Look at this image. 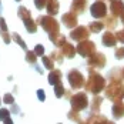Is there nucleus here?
Listing matches in <instances>:
<instances>
[{
    "instance_id": "nucleus-1",
    "label": "nucleus",
    "mask_w": 124,
    "mask_h": 124,
    "mask_svg": "<svg viewBox=\"0 0 124 124\" xmlns=\"http://www.w3.org/2000/svg\"><path fill=\"white\" fill-rule=\"evenodd\" d=\"M104 88H106L104 77L100 76L94 69H90V76H88V81L86 83V90L88 93L99 94L100 91H103Z\"/></svg>"
},
{
    "instance_id": "nucleus-2",
    "label": "nucleus",
    "mask_w": 124,
    "mask_h": 124,
    "mask_svg": "<svg viewBox=\"0 0 124 124\" xmlns=\"http://www.w3.org/2000/svg\"><path fill=\"white\" fill-rule=\"evenodd\" d=\"M106 97L113 103L121 101L124 97V84L121 80H110V84L106 87Z\"/></svg>"
},
{
    "instance_id": "nucleus-3",
    "label": "nucleus",
    "mask_w": 124,
    "mask_h": 124,
    "mask_svg": "<svg viewBox=\"0 0 124 124\" xmlns=\"http://www.w3.org/2000/svg\"><path fill=\"white\" fill-rule=\"evenodd\" d=\"M37 23L43 26V29L47 31V33H57L60 30V26L59 23L53 19V16H39L37 17Z\"/></svg>"
},
{
    "instance_id": "nucleus-4",
    "label": "nucleus",
    "mask_w": 124,
    "mask_h": 124,
    "mask_svg": "<svg viewBox=\"0 0 124 124\" xmlns=\"http://www.w3.org/2000/svg\"><path fill=\"white\" fill-rule=\"evenodd\" d=\"M70 103H71V108H74L77 111L84 110V108H87V104H88L87 94L86 93H77L70 99Z\"/></svg>"
},
{
    "instance_id": "nucleus-5",
    "label": "nucleus",
    "mask_w": 124,
    "mask_h": 124,
    "mask_svg": "<svg viewBox=\"0 0 124 124\" xmlns=\"http://www.w3.org/2000/svg\"><path fill=\"white\" fill-rule=\"evenodd\" d=\"M77 53L83 57H90L93 53H96V44L93 41H90L88 39L80 41V44L77 46Z\"/></svg>"
},
{
    "instance_id": "nucleus-6",
    "label": "nucleus",
    "mask_w": 124,
    "mask_h": 124,
    "mask_svg": "<svg viewBox=\"0 0 124 124\" xmlns=\"http://www.w3.org/2000/svg\"><path fill=\"white\" fill-rule=\"evenodd\" d=\"M67 78H69V81H70V86L73 90H77V88H81L83 86H86V83H84V76L81 74L80 71H77V70H71L69 76H67Z\"/></svg>"
},
{
    "instance_id": "nucleus-7",
    "label": "nucleus",
    "mask_w": 124,
    "mask_h": 124,
    "mask_svg": "<svg viewBox=\"0 0 124 124\" xmlns=\"http://www.w3.org/2000/svg\"><path fill=\"white\" fill-rule=\"evenodd\" d=\"M90 13H91V16L96 17V19H104V17L107 16V6L104 4V1L99 0V1H96V3L91 4Z\"/></svg>"
},
{
    "instance_id": "nucleus-8",
    "label": "nucleus",
    "mask_w": 124,
    "mask_h": 124,
    "mask_svg": "<svg viewBox=\"0 0 124 124\" xmlns=\"http://www.w3.org/2000/svg\"><path fill=\"white\" fill-rule=\"evenodd\" d=\"M87 63H88L90 69H103L106 66V56L96 51L87 59Z\"/></svg>"
},
{
    "instance_id": "nucleus-9",
    "label": "nucleus",
    "mask_w": 124,
    "mask_h": 124,
    "mask_svg": "<svg viewBox=\"0 0 124 124\" xmlns=\"http://www.w3.org/2000/svg\"><path fill=\"white\" fill-rule=\"evenodd\" d=\"M88 33H90V29L88 27L77 26V29H74L70 33V37L73 39V40H77V41H83V40H87L88 39Z\"/></svg>"
},
{
    "instance_id": "nucleus-10",
    "label": "nucleus",
    "mask_w": 124,
    "mask_h": 124,
    "mask_svg": "<svg viewBox=\"0 0 124 124\" xmlns=\"http://www.w3.org/2000/svg\"><path fill=\"white\" fill-rule=\"evenodd\" d=\"M110 10H111V14L116 16V17H121L124 13V3L121 0H111V4H110Z\"/></svg>"
},
{
    "instance_id": "nucleus-11",
    "label": "nucleus",
    "mask_w": 124,
    "mask_h": 124,
    "mask_svg": "<svg viewBox=\"0 0 124 124\" xmlns=\"http://www.w3.org/2000/svg\"><path fill=\"white\" fill-rule=\"evenodd\" d=\"M101 41H103V44H104L106 47H114L118 40H117V36L111 33V30H108V31H106V33L103 34Z\"/></svg>"
},
{
    "instance_id": "nucleus-12",
    "label": "nucleus",
    "mask_w": 124,
    "mask_h": 124,
    "mask_svg": "<svg viewBox=\"0 0 124 124\" xmlns=\"http://www.w3.org/2000/svg\"><path fill=\"white\" fill-rule=\"evenodd\" d=\"M63 23L67 26V27H74L77 26V14L74 12H70V13H66L63 16Z\"/></svg>"
},
{
    "instance_id": "nucleus-13",
    "label": "nucleus",
    "mask_w": 124,
    "mask_h": 124,
    "mask_svg": "<svg viewBox=\"0 0 124 124\" xmlns=\"http://www.w3.org/2000/svg\"><path fill=\"white\" fill-rule=\"evenodd\" d=\"M86 9H87L86 0H73L71 1V12H74L76 14L86 12Z\"/></svg>"
},
{
    "instance_id": "nucleus-14",
    "label": "nucleus",
    "mask_w": 124,
    "mask_h": 124,
    "mask_svg": "<svg viewBox=\"0 0 124 124\" xmlns=\"http://www.w3.org/2000/svg\"><path fill=\"white\" fill-rule=\"evenodd\" d=\"M111 111H113V116H114L116 120L121 118V117L124 116V103H121V101H116V103L113 104V107H111Z\"/></svg>"
},
{
    "instance_id": "nucleus-15",
    "label": "nucleus",
    "mask_w": 124,
    "mask_h": 124,
    "mask_svg": "<svg viewBox=\"0 0 124 124\" xmlns=\"http://www.w3.org/2000/svg\"><path fill=\"white\" fill-rule=\"evenodd\" d=\"M62 51H63V54H64V57H67V59H71V57H74V54H76V51H77V49L76 47H73L70 43H64L62 47Z\"/></svg>"
},
{
    "instance_id": "nucleus-16",
    "label": "nucleus",
    "mask_w": 124,
    "mask_h": 124,
    "mask_svg": "<svg viewBox=\"0 0 124 124\" xmlns=\"http://www.w3.org/2000/svg\"><path fill=\"white\" fill-rule=\"evenodd\" d=\"M62 71L60 70H53L51 73L49 74V83L51 86H56V84H59V83H62Z\"/></svg>"
},
{
    "instance_id": "nucleus-17",
    "label": "nucleus",
    "mask_w": 124,
    "mask_h": 124,
    "mask_svg": "<svg viewBox=\"0 0 124 124\" xmlns=\"http://www.w3.org/2000/svg\"><path fill=\"white\" fill-rule=\"evenodd\" d=\"M59 7H60V4H59L57 0H49L47 6H46V10H47L50 16H56L59 13Z\"/></svg>"
},
{
    "instance_id": "nucleus-18",
    "label": "nucleus",
    "mask_w": 124,
    "mask_h": 124,
    "mask_svg": "<svg viewBox=\"0 0 124 124\" xmlns=\"http://www.w3.org/2000/svg\"><path fill=\"white\" fill-rule=\"evenodd\" d=\"M50 41H53L57 47H62L63 44L66 43V37L62 36L59 31L57 33H50Z\"/></svg>"
},
{
    "instance_id": "nucleus-19",
    "label": "nucleus",
    "mask_w": 124,
    "mask_h": 124,
    "mask_svg": "<svg viewBox=\"0 0 124 124\" xmlns=\"http://www.w3.org/2000/svg\"><path fill=\"white\" fill-rule=\"evenodd\" d=\"M103 22H104V26H106L108 30H113V29H116V27H117V17H116V16H113V14H111V16H106Z\"/></svg>"
},
{
    "instance_id": "nucleus-20",
    "label": "nucleus",
    "mask_w": 124,
    "mask_h": 124,
    "mask_svg": "<svg viewBox=\"0 0 124 124\" xmlns=\"http://www.w3.org/2000/svg\"><path fill=\"white\" fill-rule=\"evenodd\" d=\"M23 22H24L26 30H27L29 33H36V30H37V24L34 23V20L31 19V16H30V17H27V19H24Z\"/></svg>"
},
{
    "instance_id": "nucleus-21",
    "label": "nucleus",
    "mask_w": 124,
    "mask_h": 124,
    "mask_svg": "<svg viewBox=\"0 0 124 124\" xmlns=\"http://www.w3.org/2000/svg\"><path fill=\"white\" fill-rule=\"evenodd\" d=\"M87 123H110V120H107L104 116L101 114H91L87 118Z\"/></svg>"
},
{
    "instance_id": "nucleus-22",
    "label": "nucleus",
    "mask_w": 124,
    "mask_h": 124,
    "mask_svg": "<svg viewBox=\"0 0 124 124\" xmlns=\"http://www.w3.org/2000/svg\"><path fill=\"white\" fill-rule=\"evenodd\" d=\"M101 103H103V99H101L100 96H97V94H94V97H93V100H91V111L93 113L99 111Z\"/></svg>"
},
{
    "instance_id": "nucleus-23",
    "label": "nucleus",
    "mask_w": 124,
    "mask_h": 124,
    "mask_svg": "<svg viewBox=\"0 0 124 124\" xmlns=\"http://www.w3.org/2000/svg\"><path fill=\"white\" fill-rule=\"evenodd\" d=\"M104 27H106V26H104V22H93V23L88 24L90 31H93V33H99V31H101Z\"/></svg>"
},
{
    "instance_id": "nucleus-24",
    "label": "nucleus",
    "mask_w": 124,
    "mask_h": 124,
    "mask_svg": "<svg viewBox=\"0 0 124 124\" xmlns=\"http://www.w3.org/2000/svg\"><path fill=\"white\" fill-rule=\"evenodd\" d=\"M0 120L4 121V123H12V118H10V111L7 108H1L0 110Z\"/></svg>"
},
{
    "instance_id": "nucleus-25",
    "label": "nucleus",
    "mask_w": 124,
    "mask_h": 124,
    "mask_svg": "<svg viewBox=\"0 0 124 124\" xmlns=\"http://www.w3.org/2000/svg\"><path fill=\"white\" fill-rule=\"evenodd\" d=\"M50 57H51L53 60H56L57 63H62V62H63V59H64V54H63L62 49H60V50H56V51H53Z\"/></svg>"
},
{
    "instance_id": "nucleus-26",
    "label": "nucleus",
    "mask_w": 124,
    "mask_h": 124,
    "mask_svg": "<svg viewBox=\"0 0 124 124\" xmlns=\"http://www.w3.org/2000/svg\"><path fill=\"white\" fill-rule=\"evenodd\" d=\"M54 93H56V97H59V99L66 94V90H64V87L62 86V83H59V84L54 86Z\"/></svg>"
},
{
    "instance_id": "nucleus-27",
    "label": "nucleus",
    "mask_w": 124,
    "mask_h": 124,
    "mask_svg": "<svg viewBox=\"0 0 124 124\" xmlns=\"http://www.w3.org/2000/svg\"><path fill=\"white\" fill-rule=\"evenodd\" d=\"M41 60H43V64H44V67H46L47 70H53V69H54V64H53L54 60H53L51 57H43Z\"/></svg>"
},
{
    "instance_id": "nucleus-28",
    "label": "nucleus",
    "mask_w": 124,
    "mask_h": 124,
    "mask_svg": "<svg viewBox=\"0 0 124 124\" xmlns=\"http://www.w3.org/2000/svg\"><path fill=\"white\" fill-rule=\"evenodd\" d=\"M30 16H31V14H30V12H29V9H26V7H23V6L19 7V17H20V19L24 20V19L30 17Z\"/></svg>"
},
{
    "instance_id": "nucleus-29",
    "label": "nucleus",
    "mask_w": 124,
    "mask_h": 124,
    "mask_svg": "<svg viewBox=\"0 0 124 124\" xmlns=\"http://www.w3.org/2000/svg\"><path fill=\"white\" fill-rule=\"evenodd\" d=\"M12 37H13V40H14V41L17 43V44H20V47H22V49H24V50L27 49L26 43L23 41V40H22V37H20V36H19L17 33H13V34H12Z\"/></svg>"
},
{
    "instance_id": "nucleus-30",
    "label": "nucleus",
    "mask_w": 124,
    "mask_h": 124,
    "mask_svg": "<svg viewBox=\"0 0 124 124\" xmlns=\"http://www.w3.org/2000/svg\"><path fill=\"white\" fill-rule=\"evenodd\" d=\"M36 56H37V54H36L34 51H27V53H26V60L29 63H31V64H36Z\"/></svg>"
},
{
    "instance_id": "nucleus-31",
    "label": "nucleus",
    "mask_w": 124,
    "mask_h": 124,
    "mask_svg": "<svg viewBox=\"0 0 124 124\" xmlns=\"http://www.w3.org/2000/svg\"><path fill=\"white\" fill-rule=\"evenodd\" d=\"M69 118H70V120H73V121H81V120H80V117H78V111L74 110V108H71V111L69 113Z\"/></svg>"
},
{
    "instance_id": "nucleus-32",
    "label": "nucleus",
    "mask_w": 124,
    "mask_h": 124,
    "mask_svg": "<svg viewBox=\"0 0 124 124\" xmlns=\"http://www.w3.org/2000/svg\"><path fill=\"white\" fill-rule=\"evenodd\" d=\"M47 1L49 0H34V4H36V7L39 10H43V7L47 6Z\"/></svg>"
},
{
    "instance_id": "nucleus-33",
    "label": "nucleus",
    "mask_w": 124,
    "mask_h": 124,
    "mask_svg": "<svg viewBox=\"0 0 124 124\" xmlns=\"http://www.w3.org/2000/svg\"><path fill=\"white\" fill-rule=\"evenodd\" d=\"M114 54H116V59H124V47H117Z\"/></svg>"
},
{
    "instance_id": "nucleus-34",
    "label": "nucleus",
    "mask_w": 124,
    "mask_h": 124,
    "mask_svg": "<svg viewBox=\"0 0 124 124\" xmlns=\"http://www.w3.org/2000/svg\"><path fill=\"white\" fill-rule=\"evenodd\" d=\"M1 37H3V41H4L6 44H9V43H10V40L13 39V37H10V34H9L7 31H1Z\"/></svg>"
},
{
    "instance_id": "nucleus-35",
    "label": "nucleus",
    "mask_w": 124,
    "mask_h": 124,
    "mask_svg": "<svg viewBox=\"0 0 124 124\" xmlns=\"http://www.w3.org/2000/svg\"><path fill=\"white\" fill-rule=\"evenodd\" d=\"M34 53H36L37 56H40V57H43V53H44V47H43L41 44H37V46H36V49H34Z\"/></svg>"
},
{
    "instance_id": "nucleus-36",
    "label": "nucleus",
    "mask_w": 124,
    "mask_h": 124,
    "mask_svg": "<svg viewBox=\"0 0 124 124\" xmlns=\"http://www.w3.org/2000/svg\"><path fill=\"white\" fill-rule=\"evenodd\" d=\"M116 36H117V40H118L120 43H123V44H124V29H123V30H120V31H117V33H116Z\"/></svg>"
},
{
    "instance_id": "nucleus-37",
    "label": "nucleus",
    "mask_w": 124,
    "mask_h": 124,
    "mask_svg": "<svg viewBox=\"0 0 124 124\" xmlns=\"http://www.w3.org/2000/svg\"><path fill=\"white\" fill-rule=\"evenodd\" d=\"M3 100H4V103H6V104H13V103H14V99H13L12 94H6Z\"/></svg>"
},
{
    "instance_id": "nucleus-38",
    "label": "nucleus",
    "mask_w": 124,
    "mask_h": 124,
    "mask_svg": "<svg viewBox=\"0 0 124 124\" xmlns=\"http://www.w3.org/2000/svg\"><path fill=\"white\" fill-rule=\"evenodd\" d=\"M0 29H1V31H6L7 30V26H6V22H4V19L0 16Z\"/></svg>"
},
{
    "instance_id": "nucleus-39",
    "label": "nucleus",
    "mask_w": 124,
    "mask_h": 124,
    "mask_svg": "<svg viewBox=\"0 0 124 124\" xmlns=\"http://www.w3.org/2000/svg\"><path fill=\"white\" fill-rule=\"evenodd\" d=\"M37 97H39L40 101H44L46 96H44V91H43V90H39V91H37Z\"/></svg>"
},
{
    "instance_id": "nucleus-40",
    "label": "nucleus",
    "mask_w": 124,
    "mask_h": 124,
    "mask_svg": "<svg viewBox=\"0 0 124 124\" xmlns=\"http://www.w3.org/2000/svg\"><path fill=\"white\" fill-rule=\"evenodd\" d=\"M121 76H123V78H124V67H121Z\"/></svg>"
},
{
    "instance_id": "nucleus-41",
    "label": "nucleus",
    "mask_w": 124,
    "mask_h": 124,
    "mask_svg": "<svg viewBox=\"0 0 124 124\" xmlns=\"http://www.w3.org/2000/svg\"><path fill=\"white\" fill-rule=\"evenodd\" d=\"M121 22H123V24H124V13H123V16H121Z\"/></svg>"
},
{
    "instance_id": "nucleus-42",
    "label": "nucleus",
    "mask_w": 124,
    "mask_h": 124,
    "mask_svg": "<svg viewBox=\"0 0 124 124\" xmlns=\"http://www.w3.org/2000/svg\"><path fill=\"white\" fill-rule=\"evenodd\" d=\"M16 1H20V0H16Z\"/></svg>"
},
{
    "instance_id": "nucleus-43",
    "label": "nucleus",
    "mask_w": 124,
    "mask_h": 124,
    "mask_svg": "<svg viewBox=\"0 0 124 124\" xmlns=\"http://www.w3.org/2000/svg\"><path fill=\"white\" fill-rule=\"evenodd\" d=\"M110 1H111V0H110Z\"/></svg>"
}]
</instances>
